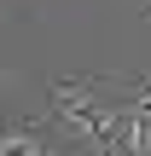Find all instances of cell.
Masks as SVG:
<instances>
[{"label":"cell","instance_id":"1","mask_svg":"<svg viewBox=\"0 0 151 156\" xmlns=\"http://www.w3.org/2000/svg\"><path fill=\"white\" fill-rule=\"evenodd\" d=\"M52 116H58L64 133L87 139L99 156H111L116 139H122V122H128V98L116 104L105 93V81H58L52 87Z\"/></svg>","mask_w":151,"mask_h":156},{"label":"cell","instance_id":"2","mask_svg":"<svg viewBox=\"0 0 151 156\" xmlns=\"http://www.w3.org/2000/svg\"><path fill=\"white\" fill-rule=\"evenodd\" d=\"M0 156H47V151H41V122H17V127L6 133Z\"/></svg>","mask_w":151,"mask_h":156}]
</instances>
